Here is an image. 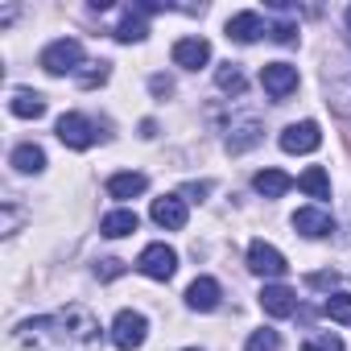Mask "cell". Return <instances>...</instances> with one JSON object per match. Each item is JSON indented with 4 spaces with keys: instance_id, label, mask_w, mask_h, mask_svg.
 Instances as JSON below:
<instances>
[{
    "instance_id": "cell-29",
    "label": "cell",
    "mask_w": 351,
    "mask_h": 351,
    "mask_svg": "<svg viewBox=\"0 0 351 351\" xmlns=\"http://www.w3.org/2000/svg\"><path fill=\"white\" fill-rule=\"evenodd\" d=\"M269 38L281 42V46H293L298 42V25L293 21H277V25H269Z\"/></svg>"
},
{
    "instance_id": "cell-34",
    "label": "cell",
    "mask_w": 351,
    "mask_h": 351,
    "mask_svg": "<svg viewBox=\"0 0 351 351\" xmlns=\"http://www.w3.org/2000/svg\"><path fill=\"white\" fill-rule=\"evenodd\" d=\"M347 29H351V9H347Z\"/></svg>"
},
{
    "instance_id": "cell-28",
    "label": "cell",
    "mask_w": 351,
    "mask_h": 351,
    "mask_svg": "<svg viewBox=\"0 0 351 351\" xmlns=\"http://www.w3.org/2000/svg\"><path fill=\"white\" fill-rule=\"evenodd\" d=\"M99 83H108V62H91V71H79V87H99Z\"/></svg>"
},
{
    "instance_id": "cell-22",
    "label": "cell",
    "mask_w": 351,
    "mask_h": 351,
    "mask_svg": "<svg viewBox=\"0 0 351 351\" xmlns=\"http://www.w3.org/2000/svg\"><path fill=\"white\" fill-rule=\"evenodd\" d=\"M298 186H302L310 199H330V178H326V169H322V165H310L302 178H298Z\"/></svg>"
},
{
    "instance_id": "cell-27",
    "label": "cell",
    "mask_w": 351,
    "mask_h": 351,
    "mask_svg": "<svg viewBox=\"0 0 351 351\" xmlns=\"http://www.w3.org/2000/svg\"><path fill=\"white\" fill-rule=\"evenodd\" d=\"M302 351H343V339L330 335V330H322V335H310V339L302 343Z\"/></svg>"
},
{
    "instance_id": "cell-24",
    "label": "cell",
    "mask_w": 351,
    "mask_h": 351,
    "mask_svg": "<svg viewBox=\"0 0 351 351\" xmlns=\"http://www.w3.org/2000/svg\"><path fill=\"white\" fill-rule=\"evenodd\" d=\"M215 83H219V91H228V95H244V75H240L236 62H223V66L215 71Z\"/></svg>"
},
{
    "instance_id": "cell-12",
    "label": "cell",
    "mask_w": 351,
    "mask_h": 351,
    "mask_svg": "<svg viewBox=\"0 0 351 351\" xmlns=\"http://www.w3.org/2000/svg\"><path fill=\"white\" fill-rule=\"evenodd\" d=\"M173 62H178L182 71H199L211 62V46L203 38H178L173 42Z\"/></svg>"
},
{
    "instance_id": "cell-20",
    "label": "cell",
    "mask_w": 351,
    "mask_h": 351,
    "mask_svg": "<svg viewBox=\"0 0 351 351\" xmlns=\"http://www.w3.org/2000/svg\"><path fill=\"white\" fill-rule=\"evenodd\" d=\"M252 186H256V195H265V199H281V195L293 186V178H289V173H281V169H261L256 178H252Z\"/></svg>"
},
{
    "instance_id": "cell-26",
    "label": "cell",
    "mask_w": 351,
    "mask_h": 351,
    "mask_svg": "<svg viewBox=\"0 0 351 351\" xmlns=\"http://www.w3.org/2000/svg\"><path fill=\"white\" fill-rule=\"evenodd\" d=\"M244 351H281V335L277 330H252V339H248V347Z\"/></svg>"
},
{
    "instance_id": "cell-8",
    "label": "cell",
    "mask_w": 351,
    "mask_h": 351,
    "mask_svg": "<svg viewBox=\"0 0 351 351\" xmlns=\"http://www.w3.org/2000/svg\"><path fill=\"white\" fill-rule=\"evenodd\" d=\"M149 215L165 232H182L186 228V199L182 195H161V199H153V211Z\"/></svg>"
},
{
    "instance_id": "cell-32",
    "label": "cell",
    "mask_w": 351,
    "mask_h": 351,
    "mask_svg": "<svg viewBox=\"0 0 351 351\" xmlns=\"http://www.w3.org/2000/svg\"><path fill=\"white\" fill-rule=\"evenodd\" d=\"M149 91H153V95H173V79L153 75V79H149Z\"/></svg>"
},
{
    "instance_id": "cell-14",
    "label": "cell",
    "mask_w": 351,
    "mask_h": 351,
    "mask_svg": "<svg viewBox=\"0 0 351 351\" xmlns=\"http://www.w3.org/2000/svg\"><path fill=\"white\" fill-rule=\"evenodd\" d=\"M219 298H223V289H219V281H215V277H199V281L186 289V306H191V310H199V314L215 310V306H219Z\"/></svg>"
},
{
    "instance_id": "cell-11",
    "label": "cell",
    "mask_w": 351,
    "mask_h": 351,
    "mask_svg": "<svg viewBox=\"0 0 351 351\" xmlns=\"http://www.w3.org/2000/svg\"><path fill=\"white\" fill-rule=\"evenodd\" d=\"M261 310L273 314V318H289V314H298V293L289 285H265L261 289Z\"/></svg>"
},
{
    "instance_id": "cell-18",
    "label": "cell",
    "mask_w": 351,
    "mask_h": 351,
    "mask_svg": "<svg viewBox=\"0 0 351 351\" xmlns=\"http://www.w3.org/2000/svg\"><path fill=\"white\" fill-rule=\"evenodd\" d=\"M9 112L21 116V120H38V116H46V95L21 87V91H13V99H9Z\"/></svg>"
},
{
    "instance_id": "cell-5",
    "label": "cell",
    "mask_w": 351,
    "mask_h": 351,
    "mask_svg": "<svg viewBox=\"0 0 351 351\" xmlns=\"http://www.w3.org/2000/svg\"><path fill=\"white\" fill-rule=\"evenodd\" d=\"M136 269L153 281H169L173 273H178V252H173L169 244H149L141 256H136Z\"/></svg>"
},
{
    "instance_id": "cell-7",
    "label": "cell",
    "mask_w": 351,
    "mask_h": 351,
    "mask_svg": "<svg viewBox=\"0 0 351 351\" xmlns=\"http://www.w3.org/2000/svg\"><path fill=\"white\" fill-rule=\"evenodd\" d=\"M248 269L256 273V277H285V256L273 248V244H265V240H252L248 244Z\"/></svg>"
},
{
    "instance_id": "cell-6",
    "label": "cell",
    "mask_w": 351,
    "mask_h": 351,
    "mask_svg": "<svg viewBox=\"0 0 351 351\" xmlns=\"http://www.w3.org/2000/svg\"><path fill=\"white\" fill-rule=\"evenodd\" d=\"M261 83H265V91L281 104V99H289V95L298 91V66H289V62H269V66H261Z\"/></svg>"
},
{
    "instance_id": "cell-13",
    "label": "cell",
    "mask_w": 351,
    "mask_h": 351,
    "mask_svg": "<svg viewBox=\"0 0 351 351\" xmlns=\"http://www.w3.org/2000/svg\"><path fill=\"white\" fill-rule=\"evenodd\" d=\"M293 228H298L302 236H310V240H322V236L335 232V219H330L322 207H302V211H293Z\"/></svg>"
},
{
    "instance_id": "cell-4",
    "label": "cell",
    "mask_w": 351,
    "mask_h": 351,
    "mask_svg": "<svg viewBox=\"0 0 351 351\" xmlns=\"http://www.w3.org/2000/svg\"><path fill=\"white\" fill-rule=\"evenodd\" d=\"M145 335H149V318H145L141 310H120V314H116V322H112V343H116L120 351H136V347L145 343Z\"/></svg>"
},
{
    "instance_id": "cell-9",
    "label": "cell",
    "mask_w": 351,
    "mask_h": 351,
    "mask_svg": "<svg viewBox=\"0 0 351 351\" xmlns=\"http://www.w3.org/2000/svg\"><path fill=\"white\" fill-rule=\"evenodd\" d=\"M58 141H62L66 149H91V145H95V128H91L87 116L66 112V116L58 120Z\"/></svg>"
},
{
    "instance_id": "cell-15",
    "label": "cell",
    "mask_w": 351,
    "mask_h": 351,
    "mask_svg": "<svg viewBox=\"0 0 351 351\" xmlns=\"http://www.w3.org/2000/svg\"><path fill=\"white\" fill-rule=\"evenodd\" d=\"M269 29H265V21H261V13H236L232 21H228V38H236L240 46H252L256 38H265Z\"/></svg>"
},
{
    "instance_id": "cell-3",
    "label": "cell",
    "mask_w": 351,
    "mask_h": 351,
    "mask_svg": "<svg viewBox=\"0 0 351 351\" xmlns=\"http://www.w3.org/2000/svg\"><path fill=\"white\" fill-rule=\"evenodd\" d=\"M38 62H42L46 75H71V71L83 66V46H79L75 38H58V42H50V46L42 50Z\"/></svg>"
},
{
    "instance_id": "cell-23",
    "label": "cell",
    "mask_w": 351,
    "mask_h": 351,
    "mask_svg": "<svg viewBox=\"0 0 351 351\" xmlns=\"http://www.w3.org/2000/svg\"><path fill=\"white\" fill-rule=\"evenodd\" d=\"M13 165H17L21 173H42V169H46V153H42L38 145H17V149H13Z\"/></svg>"
},
{
    "instance_id": "cell-35",
    "label": "cell",
    "mask_w": 351,
    "mask_h": 351,
    "mask_svg": "<svg viewBox=\"0 0 351 351\" xmlns=\"http://www.w3.org/2000/svg\"><path fill=\"white\" fill-rule=\"evenodd\" d=\"M186 351H199V347H186Z\"/></svg>"
},
{
    "instance_id": "cell-1",
    "label": "cell",
    "mask_w": 351,
    "mask_h": 351,
    "mask_svg": "<svg viewBox=\"0 0 351 351\" xmlns=\"http://www.w3.org/2000/svg\"><path fill=\"white\" fill-rule=\"evenodd\" d=\"M95 343H99L95 314L83 306H66L17 322L0 351H95Z\"/></svg>"
},
{
    "instance_id": "cell-10",
    "label": "cell",
    "mask_w": 351,
    "mask_h": 351,
    "mask_svg": "<svg viewBox=\"0 0 351 351\" xmlns=\"http://www.w3.org/2000/svg\"><path fill=\"white\" fill-rule=\"evenodd\" d=\"M318 145H322V132H318V124H314V120L289 124V128L281 132V149H285V153H314Z\"/></svg>"
},
{
    "instance_id": "cell-17",
    "label": "cell",
    "mask_w": 351,
    "mask_h": 351,
    "mask_svg": "<svg viewBox=\"0 0 351 351\" xmlns=\"http://www.w3.org/2000/svg\"><path fill=\"white\" fill-rule=\"evenodd\" d=\"M261 141H265L261 124H256V120H240V124H232V132H228V153H248V149H256Z\"/></svg>"
},
{
    "instance_id": "cell-2",
    "label": "cell",
    "mask_w": 351,
    "mask_h": 351,
    "mask_svg": "<svg viewBox=\"0 0 351 351\" xmlns=\"http://www.w3.org/2000/svg\"><path fill=\"white\" fill-rule=\"evenodd\" d=\"M322 91H326V108L339 120H351V46L347 42L330 46L322 62Z\"/></svg>"
},
{
    "instance_id": "cell-30",
    "label": "cell",
    "mask_w": 351,
    "mask_h": 351,
    "mask_svg": "<svg viewBox=\"0 0 351 351\" xmlns=\"http://www.w3.org/2000/svg\"><path fill=\"white\" fill-rule=\"evenodd\" d=\"M120 273H124V261H116V256H108V261L95 265V277H99V281H116Z\"/></svg>"
},
{
    "instance_id": "cell-33",
    "label": "cell",
    "mask_w": 351,
    "mask_h": 351,
    "mask_svg": "<svg viewBox=\"0 0 351 351\" xmlns=\"http://www.w3.org/2000/svg\"><path fill=\"white\" fill-rule=\"evenodd\" d=\"M207 191H211V182H186V186H182V195H186V199H203Z\"/></svg>"
},
{
    "instance_id": "cell-25",
    "label": "cell",
    "mask_w": 351,
    "mask_h": 351,
    "mask_svg": "<svg viewBox=\"0 0 351 351\" xmlns=\"http://www.w3.org/2000/svg\"><path fill=\"white\" fill-rule=\"evenodd\" d=\"M322 314L335 318V322H351V298L347 293H330L326 306H322Z\"/></svg>"
},
{
    "instance_id": "cell-19",
    "label": "cell",
    "mask_w": 351,
    "mask_h": 351,
    "mask_svg": "<svg viewBox=\"0 0 351 351\" xmlns=\"http://www.w3.org/2000/svg\"><path fill=\"white\" fill-rule=\"evenodd\" d=\"M145 186H149L145 173H112L108 178V195L112 199H136V195H145Z\"/></svg>"
},
{
    "instance_id": "cell-31",
    "label": "cell",
    "mask_w": 351,
    "mask_h": 351,
    "mask_svg": "<svg viewBox=\"0 0 351 351\" xmlns=\"http://www.w3.org/2000/svg\"><path fill=\"white\" fill-rule=\"evenodd\" d=\"M306 285H310V289H335V285H339V273H335V269L310 273V277H306Z\"/></svg>"
},
{
    "instance_id": "cell-16",
    "label": "cell",
    "mask_w": 351,
    "mask_h": 351,
    "mask_svg": "<svg viewBox=\"0 0 351 351\" xmlns=\"http://www.w3.org/2000/svg\"><path fill=\"white\" fill-rule=\"evenodd\" d=\"M112 38H116V42H124V46H128V42H145V38H149V25H145V13H141L136 5H128Z\"/></svg>"
},
{
    "instance_id": "cell-21",
    "label": "cell",
    "mask_w": 351,
    "mask_h": 351,
    "mask_svg": "<svg viewBox=\"0 0 351 351\" xmlns=\"http://www.w3.org/2000/svg\"><path fill=\"white\" fill-rule=\"evenodd\" d=\"M141 228V219H136V211H112V215H104V223H99V232L108 236V240H120V236H132Z\"/></svg>"
}]
</instances>
